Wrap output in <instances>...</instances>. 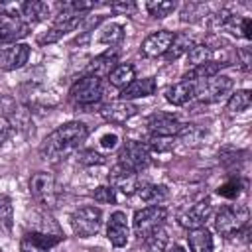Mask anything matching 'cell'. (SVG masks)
Here are the masks:
<instances>
[{
	"label": "cell",
	"mask_w": 252,
	"mask_h": 252,
	"mask_svg": "<svg viewBox=\"0 0 252 252\" xmlns=\"http://www.w3.org/2000/svg\"><path fill=\"white\" fill-rule=\"evenodd\" d=\"M79 161L81 163H87V165H100V163H104V156H100L94 150H87V152H83L79 156Z\"/></svg>",
	"instance_id": "obj_37"
},
{
	"label": "cell",
	"mask_w": 252,
	"mask_h": 252,
	"mask_svg": "<svg viewBox=\"0 0 252 252\" xmlns=\"http://www.w3.org/2000/svg\"><path fill=\"white\" fill-rule=\"evenodd\" d=\"M61 240V236L57 234H43V232H28L22 242H20V250L22 252H49L51 246H55Z\"/></svg>",
	"instance_id": "obj_18"
},
{
	"label": "cell",
	"mask_w": 252,
	"mask_h": 252,
	"mask_svg": "<svg viewBox=\"0 0 252 252\" xmlns=\"http://www.w3.org/2000/svg\"><path fill=\"white\" fill-rule=\"evenodd\" d=\"M230 91H232V79L226 75H215L195 85V96L201 102H219Z\"/></svg>",
	"instance_id": "obj_7"
},
{
	"label": "cell",
	"mask_w": 252,
	"mask_h": 252,
	"mask_svg": "<svg viewBox=\"0 0 252 252\" xmlns=\"http://www.w3.org/2000/svg\"><path fill=\"white\" fill-rule=\"evenodd\" d=\"M10 134H12V124H10V120H8L6 116H0V146L10 138Z\"/></svg>",
	"instance_id": "obj_39"
},
{
	"label": "cell",
	"mask_w": 252,
	"mask_h": 252,
	"mask_svg": "<svg viewBox=\"0 0 252 252\" xmlns=\"http://www.w3.org/2000/svg\"><path fill=\"white\" fill-rule=\"evenodd\" d=\"M167 217V209L161 205H150L144 207L140 211H136L134 215V232L138 238H146L148 234H152L156 228H159L163 224Z\"/></svg>",
	"instance_id": "obj_5"
},
{
	"label": "cell",
	"mask_w": 252,
	"mask_h": 252,
	"mask_svg": "<svg viewBox=\"0 0 252 252\" xmlns=\"http://www.w3.org/2000/svg\"><path fill=\"white\" fill-rule=\"evenodd\" d=\"M250 104H252V94H250V91L244 89V91H236L234 94H230L226 108H228V112H242Z\"/></svg>",
	"instance_id": "obj_33"
},
{
	"label": "cell",
	"mask_w": 252,
	"mask_h": 252,
	"mask_svg": "<svg viewBox=\"0 0 252 252\" xmlns=\"http://www.w3.org/2000/svg\"><path fill=\"white\" fill-rule=\"evenodd\" d=\"M240 191H242V181L240 179H230V181H226L224 185L219 187V195H222L226 199H236L240 195Z\"/></svg>",
	"instance_id": "obj_35"
},
{
	"label": "cell",
	"mask_w": 252,
	"mask_h": 252,
	"mask_svg": "<svg viewBox=\"0 0 252 252\" xmlns=\"http://www.w3.org/2000/svg\"><path fill=\"white\" fill-rule=\"evenodd\" d=\"M222 65H226V63L209 61V63L197 65V67H193L191 71H187V73L183 75V81H189V83H195V85H197V83H201V81H205V79H211V77L219 75V71H220Z\"/></svg>",
	"instance_id": "obj_21"
},
{
	"label": "cell",
	"mask_w": 252,
	"mask_h": 252,
	"mask_svg": "<svg viewBox=\"0 0 252 252\" xmlns=\"http://www.w3.org/2000/svg\"><path fill=\"white\" fill-rule=\"evenodd\" d=\"M0 226L4 230H12L14 226V205L12 199L4 193H0Z\"/></svg>",
	"instance_id": "obj_31"
},
{
	"label": "cell",
	"mask_w": 252,
	"mask_h": 252,
	"mask_svg": "<svg viewBox=\"0 0 252 252\" xmlns=\"http://www.w3.org/2000/svg\"><path fill=\"white\" fill-rule=\"evenodd\" d=\"M83 14L81 16H73V18H67V20H59L51 30H47L39 39H37V43L39 45H49V43H55V41H59L63 35H67L69 32H73V30H77L81 24H83Z\"/></svg>",
	"instance_id": "obj_17"
},
{
	"label": "cell",
	"mask_w": 252,
	"mask_h": 252,
	"mask_svg": "<svg viewBox=\"0 0 252 252\" xmlns=\"http://www.w3.org/2000/svg\"><path fill=\"white\" fill-rule=\"evenodd\" d=\"M30 193L41 205H53L55 201V177L47 171H37L30 179Z\"/></svg>",
	"instance_id": "obj_8"
},
{
	"label": "cell",
	"mask_w": 252,
	"mask_h": 252,
	"mask_svg": "<svg viewBox=\"0 0 252 252\" xmlns=\"http://www.w3.org/2000/svg\"><path fill=\"white\" fill-rule=\"evenodd\" d=\"M173 41V32H167V30H159V32H154L150 33L144 41H142V55L146 57H159L163 55L169 45Z\"/></svg>",
	"instance_id": "obj_13"
},
{
	"label": "cell",
	"mask_w": 252,
	"mask_h": 252,
	"mask_svg": "<svg viewBox=\"0 0 252 252\" xmlns=\"http://www.w3.org/2000/svg\"><path fill=\"white\" fill-rule=\"evenodd\" d=\"M122 37H124V28H122L120 24H108V26H104V28L100 30V33H98V41H100V43H108V45L120 43Z\"/></svg>",
	"instance_id": "obj_32"
},
{
	"label": "cell",
	"mask_w": 252,
	"mask_h": 252,
	"mask_svg": "<svg viewBox=\"0 0 252 252\" xmlns=\"http://www.w3.org/2000/svg\"><path fill=\"white\" fill-rule=\"evenodd\" d=\"M114 67H116V53L114 51H106V53H102V55H98L96 59L91 61V65L87 67V75H94V77L102 79V75L108 77V73Z\"/></svg>",
	"instance_id": "obj_22"
},
{
	"label": "cell",
	"mask_w": 252,
	"mask_h": 252,
	"mask_svg": "<svg viewBox=\"0 0 252 252\" xmlns=\"http://www.w3.org/2000/svg\"><path fill=\"white\" fill-rule=\"evenodd\" d=\"M167 252H185V250H183L181 246H177V244H175V246H173V248H169Z\"/></svg>",
	"instance_id": "obj_42"
},
{
	"label": "cell",
	"mask_w": 252,
	"mask_h": 252,
	"mask_svg": "<svg viewBox=\"0 0 252 252\" xmlns=\"http://www.w3.org/2000/svg\"><path fill=\"white\" fill-rule=\"evenodd\" d=\"M30 26L28 24H22L18 16H2L0 18V47L8 45V43H16V39L24 37L28 33Z\"/></svg>",
	"instance_id": "obj_16"
},
{
	"label": "cell",
	"mask_w": 252,
	"mask_h": 252,
	"mask_svg": "<svg viewBox=\"0 0 252 252\" xmlns=\"http://www.w3.org/2000/svg\"><path fill=\"white\" fill-rule=\"evenodd\" d=\"M158 85L154 77H146V79H134L128 87H124L120 91V100H132V98H144V96H152L156 93Z\"/></svg>",
	"instance_id": "obj_19"
},
{
	"label": "cell",
	"mask_w": 252,
	"mask_h": 252,
	"mask_svg": "<svg viewBox=\"0 0 252 252\" xmlns=\"http://www.w3.org/2000/svg\"><path fill=\"white\" fill-rule=\"evenodd\" d=\"M248 224V209L244 205H224L215 217V228L220 236L232 238Z\"/></svg>",
	"instance_id": "obj_2"
},
{
	"label": "cell",
	"mask_w": 252,
	"mask_h": 252,
	"mask_svg": "<svg viewBox=\"0 0 252 252\" xmlns=\"http://www.w3.org/2000/svg\"><path fill=\"white\" fill-rule=\"evenodd\" d=\"M102 79L94 75H83L69 89V98L79 106H89L100 100L102 96Z\"/></svg>",
	"instance_id": "obj_3"
},
{
	"label": "cell",
	"mask_w": 252,
	"mask_h": 252,
	"mask_svg": "<svg viewBox=\"0 0 252 252\" xmlns=\"http://www.w3.org/2000/svg\"><path fill=\"white\" fill-rule=\"evenodd\" d=\"M187 242H189V252H213V236L205 226L189 230Z\"/></svg>",
	"instance_id": "obj_23"
},
{
	"label": "cell",
	"mask_w": 252,
	"mask_h": 252,
	"mask_svg": "<svg viewBox=\"0 0 252 252\" xmlns=\"http://www.w3.org/2000/svg\"><path fill=\"white\" fill-rule=\"evenodd\" d=\"M238 55H240L242 69H244V71H248V69H250V51H248V49H242V51H238Z\"/></svg>",
	"instance_id": "obj_41"
},
{
	"label": "cell",
	"mask_w": 252,
	"mask_h": 252,
	"mask_svg": "<svg viewBox=\"0 0 252 252\" xmlns=\"http://www.w3.org/2000/svg\"><path fill=\"white\" fill-rule=\"evenodd\" d=\"M136 71H134V67L130 65V63H120V65H116L110 73H108V81H110V85L112 87H116V89H124V87H128L136 77Z\"/></svg>",
	"instance_id": "obj_25"
},
{
	"label": "cell",
	"mask_w": 252,
	"mask_h": 252,
	"mask_svg": "<svg viewBox=\"0 0 252 252\" xmlns=\"http://www.w3.org/2000/svg\"><path fill=\"white\" fill-rule=\"evenodd\" d=\"M93 197H94V201H98V203H114V201H116V191H114L110 185H100V187L94 189Z\"/></svg>",
	"instance_id": "obj_36"
},
{
	"label": "cell",
	"mask_w": 252,
	"mask_h": 252,
	"mask_svg": "<svg viewBox=\"0 0 252 252\" xmlns=\"http://www.w3.org/2000/svg\"><path fill=\"white\" fill-rule=\"evenodd\" d=\"M191 47H193V39H191L187 33H181V35H173V41H171L169 49L163 53V57H165L167 61H175L177 57H181L183 53H187Z\"/></svg>",
	"instance_id": "obj_27"
},
{
	"label": "cell",
	"mask_w": 252,
	"mask_h": 252,
	"mask_svg": "<svg viewBox=\"0 0 252 252\" xmlns=\"http://www.w3.org/2000/svg\"><path fill=\"white\" fill-rule=\"evenodd\" d=\"M106 236L110 240V244L114 248H122L128 244V236H130V230H128V219H126V213L122 211H114L108 219V226H106Z\"/></svg>",
	"instance_id": "obj_12"
},
{
	"label": "cell",
	"mask_w": 252,
	"mask_h": 252,
	"mask_svg": "<svg viewBox=\"0 0 252 252\" xmlns=\"http://www.w3.org/2000/svg\"><path fill=\"white\" fill-rule=\"evenodd\" d=\"M94 4H96V2H83V0H73V2L57 4L59 20H67V18H73V16H81V12L91 10Z\"/></svg>",
	"instance_id": "obj_28"
},
{
	"label": "cell",
	"mask_w": 252,
	"mask_h": 252,
	"mask_svg": "<svg viewBox=\"0 0 252 252\" xmlns=\"http://www.w3.org/2000/svg\"><path fill=\"white\" fill-rule=\"evenodd\" d=\"M0 18H2V16H0Z\"/></svg>",
	"instance_id": "obj_43"
},
{
	"label": "cell",
	"mask_w": 252,
	"mask_h": 252,
	"mask_svg": "<svg viewBox=\"0 0 252 252\" xmlns=\"http://www.w3.org/2000/svg\"><path fill=\"white\" fill-rule=\"evenodd\" d=\"M146 10L154 18H165V16H169L175 10V2H169V0H154V2H148L146 4Z\"/></svg>",
	"instance_id": "obj_34"
},
{
	"label": "cell",
	"mask_w": 252,
	"mask_h": 252,
	"mask_svg": "<svg viewBox=\"0 0 252 252\" xmlns=\"http://www.w3.org/2000/svg\"><path fill=\"white\" fill-rule=\"evenodd\" d=\"M136 112H138V108L128 100H114L100 108V116L110 124H124Z\"/></svg>",
	"instance_id": "obj_14"
},
{
	"label": "cell",
	"mask_w": 252,
	"mask_h": 252,
	"mask_svg": "<svg viewBox=\"0 0 252 252\" xmlns=\"http://www.w3.org/2000/svg\"><path fill=\"white\" fill-rule=\"evenodd\" d=\"M110 10L114 14H122V16H128L136 10V4L134 2H112L110 4Z\"/></svg>",
	"instance_id": "obj_38"
},
{
	"label": "cell",
	"mask_w": 252,
	"mask_h": 252,
	"mask_svg": "<svg viewBox=\"0 0 252 252\" xmlns=\"http://www.w3.org/2000/svg\"><path fill=\"white\" fill-rule=\"evenodd\" d=\"M89 136V128L83 122H67L63 126H59L57 130H53L39 146V154L43 159L49 161H59L65 159L67 156H71L73 152L79 150V146L87 140Z\"/></svg>",
	"instance_id": "obj_1"
},
{
	"label": "cell",
	"mask_w": 252,
	"mask_h": 252,
	"mask_svg": "<svg viewBox=\"0 0 252 252\" xmlns=\"http://www.w3.org/2000/svg\"><path fill=\"white\" fill-rule=\"evenodd\" d=\"M30 59V45L28 43H14L0 53V67L4 71H14L20 69L28 63Z\"/></svg>",
	"instance_id": "obj_15"
},
{
	"label": "cell",
	"mask_w": 252,
	"mask_h": 252,
	"mask_svg": "<svg viewBox=\"0 0 252 252\" xmlns=\"http://www.w3.org/2000/svg\"><path fill=\"white\" fill-rule=\"evenodd\" d=\"M191 98H195V83H189V81H179L165 91V100L175 106H183Z\"/></svg>",
	"instance_id": "obj_20"
},
{
	"label": "cell",
	"mask_w": 252,
	"mask_h": 252,
	"mask_svg": "<svg viewBox=\"0 0 252 252\" xmlns=\"http://www.w3.org/2000/svg\"><path fill=\"white\" fill-rule=\"evenodd\" d=\"M118 163L132 169V171H140L144 167H148L150 163V146L144 142H136V140H126L118 152Z\"/></svg>",
	"instance_id": "obj_6"
},
{
	"label": "cell",
	"mask_w": 252,
	"mask_h": 252,
	"mask_svg": "<svg viewBox=\"0 0 252 252\" xmlns=\"http://www.w3.org/2000/svg\"><path fill=\"white\" fill-rule=\"evenodd\" d=\"M138 191V197L148 203V205H159L161 201L167 199V187L165 185H142L136 189Z\"/></svg>",
	"instance_id": "obj_26"
},
{
	"label": "cell",
	"mask_w": 252,
	"mask_h": 252,
	"mask_svg": "<svg viewBox=\"0 0 252 252\" xmlns=\"http://www.w3.org/2000/svg\"><path fill=\"white\" fill-rule=\"evenodd\" d=\"M102 224V211L98 207L87 205L79 207L77 211L71 213V228L79 238H89L98 232Z\"/></svg>",
	"instance_id": "obj_4"
},
{
	"label": "cell",
	"mask_w": 252,
	"mask_h": 252,
	"mask_svg": "<svg viewBox=\"0 0 252 252\" xmlns=\"http://www.w3.org/2000/svg\"><path fill=\"white\" fill-rule=\"evenodd\" d=\"M20 16L26 18V22L33 24V22H41L49 16V6L45 2L39 0H32V2H24L20 4Z\"/></svg>",
	"instance_id": "obj_24"
},
{
	"label": "cell",
	"mask_w": 252,
	"mask_h": 252,
	"mask_svg": "<svg viewBox=\"0 0 252 252\" xmlns=\"http://www.w3.org/2000/svg\"><path fill=\"white\" fill-rule=\"evenodd\" d=\"M144 248H146V252H165V248H167V232L161 226L156 228L152 234H148L144 238Z\"/></svg>",
	"instance_id": "obj_29"
},
{
	"label": "cell",
	"mask_w": 252,
	"mask_h": 252,
	"mask_svg": "<svg viewBox=\"0 0 252 252\" xmlns=\"http://www.w3.org/2000/svg\"><path fill=\"white\" fill-rule=\"evenodd\" d=\"M187 61L193 67L203 65V63H209V61H213V49L207 43H197V45H193L187 51Z\"/></svg>",
	"instance_id": "obj_30"
},
{
	"label": "cell",
	"mask_w": 252,
	"mask_h": 252,
	"mask_svg": "<svg viewBox=\"0 0 252 252\" xmlns=\"http://www.w3.org/2000/svg\"><path fill=\"white\" fill-rule=\"evenodd\" d=\"M211 213H213V205L209 199L205 201H199L195 203L193 207H189L183 215H179V224L183 228H189V230H195V228H203L205 222L211 219Z\"/></svg>",
	"instance_id": "obj_10"
},
{
	"label": "cell",
	"mask_w": 252,
	"mask_h": 252,
	"mask_svg": "<svg viewBox=\"0 0 252 252\" xmlns=\"http://www.w3.org/2000/svg\"><path fill=\"white\" fill-rule=\"evenodd\" d=\"M181 128H183V124L173 114L158 112V114H154V116L148 118V130L156 138H173V136H179Z\"/></svg>",
	"instance_id": "obj_9"
},
{
	"label": "cell",
	"mask_w": 252,
	"mask_h": 252,
	"mask_svg": "<svg viewBox=\"0 0 252 252\" xmlns=\"http://www.w3.org/2000/svg\"><path fill=\"white\" fill-rule=\"evenodd\" d=\"M108 181H110V187L114 191H120L124 195H132L138 189V175H136V171H132V169H128V167H124L120 163H116L110 169Z\"/></svg>",
	"instance_id": "obj_11"
},
{
	"label": "cell",
	"mask_w": 252,
	"mask_h": 252,
	"mask_svg": "<svg viewBox=\"0 0 252 252\" xmlns=\"http://www.w3.org/2000/svg\"><path fill=\"white\" fill-rule=\"evenodd\" d=\"M116 144H118V136H116V134H104V136L100 138V146L106 148V150H114Z\"/></svg>",
	"instance_id": "obj_40"
}]
</instances>
